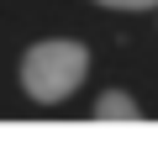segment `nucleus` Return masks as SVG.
Listing matches in <instances>:
<instances>
[{
	"label": "nucleus",
	"instance_id": "nucleus-1",
	"mask_svg": "<svg viewBox=\"0 0 158 158\" xmlns=\"http://www.w3.org/2000/svg\"><path fill=\"white\" fill-rule=\"evenodd\" d=\"M85 69H90V53L79 42H37L21 58V85H27L32 100L53 106V100L74 95V85L85 79Z\"/></svg>",
	"mask_w": 158,
	"mask_h": 158
},
{
	"label": "nucleus",
	"instance_id": "nucleus-2",
	"mask_svg": "<svg viewBox=\"0 0 158 158\" xmlns=\"http://www.w3.org/2000/svg\"><path fill=\"white\" fill-rule=\"evenodd\" d=\"M95 116H100V121H137L142 111H137V100H132V95L111 90V95H100V100H95Z\"/></svg>",
	"mask_w": 158,
	"mask_h": 158
},
{
	"label": "nucleus",
	"instance_id": "nucleus-3",
	"mask_svg": "<svg viewBox=\"0 0 158 158\" xmlns=\"http://www.w3.org/2000/svg\"><path fill=\"white\" fill-rule=\"evenodd\" d=\"M100 6H111V11H153L158 0H100Z\"/></svg>",
	"mask_w": 158,
	"mask_h": 158
}]
</instances>
